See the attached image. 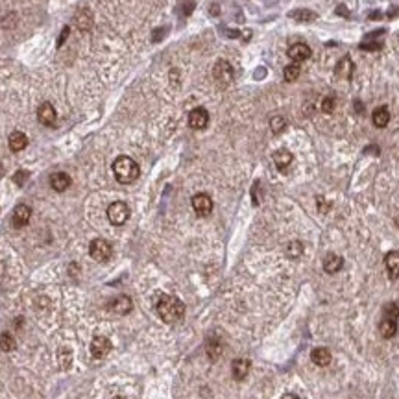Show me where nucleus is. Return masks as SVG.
I'll list each match as a JSON object with an SVG mask.
<instances>
[{"mask_svg":"<svg viewBox=\"0 0 399 399\" xmlns=\"http://www.w3.org/2000/svg\"><path fill=\"white\" fill-rule=\"evenodd\" d=\"M156 311L159 314V318L163 322H167V324H178L185 316L183 302L174 296H167V294L159 296V300L156 303Z\"/></svg>","mask_w":399,"mask_h":399,"instance_id":"nucleus-1","label":"nucleus"},{"mask_svg":"<svg viewBox=\"0 0 399 399\" xmlns=\"http://www.w3.org/2000/svg\"><path fill=\"white\" fill-rule=\"evenodd\" d=\"M113 174L119 183L128 185V183H133L135 179L139 178L140 170H139V165H137L131 157L120 156V157H117L113 163Z\"/></svg>","mask_w":399,"mask_h":399,"instance_id":"nucleus-2","label":"nucleus"},{"mask_svg":"<svg viewBox=\"0 0 399 399\" xmlns=\"http://www.w3.org/2000/svg\"><path fill=\"white\" fill-rule=\"evenodd\" d=\"M397 318H399V305L397 303H388L384 307V316L379 324V333L383 338H394L397 333Z\"/></svg>","mask_w":399,"mask_h":399,"instance_id":"nucleus-3","label":"nucleus"},{"mask_svg":"<svg viewBox=\"0 0 399 399\" xmlns=\"http://www.w3.org/2000/svg\"><path fill=\"white\" fill-rule=\"evenodd\" d=\"M89 254L94 261L98 263H106V261L111 259V255H113V248H111V244L106 240V238H94L89 246Z\"/></svg>","mask_w":399,"mask_h":399,"instance_id":"nucleus-4","label":"nucleus"},{"mask_svg":"<svg viewBox=\"0 0 399 399\" xmlns=\"http://www.w3.org/2000/svg\"><path fill=\"white\" fill-rule=\"evenodd\" d=\"M108 218L113 226H122L130 218V207L124 202H113L108 207Z\"/></svg>","mask_w":399,"mask_h":399,"instance_id":"nucleus-5","label":"nucleus"},{"mask_svg":"<svg viewBox=\"0 0 399 399\" xmlns=\"http://www.w3.org/2000/svg\"><path fill=\"white\" fill-rule=\"evenodd\" d=\"M213 76H215V80L218 85H222V87L229 85L233 80V67L229 65L226 60H220L215 65V69H213Z\"/></svg>","mask_w":399,"mask_h":399,"instance_id":"nucleus-6","label":"nucleus"},{"mask_svg":"<svg viewBox=\"0 0 399 399\" xmlns=\"http://www.w3.org/2000/svg\"><path fill=\"white\" fill-rule=\"evenodd\" d=\"M190 204H192V209L198 216H207L213 211V200L204 192H198V194L192 196Z\"/></svg>","mask_w":399,"mask_h":399,"instance_id":"nucleus-7","label":"nucleus"},{"mask_svg":"<svg viewBox=\"0 0 399 399\" xmlns=\"http://www.w3.org/2000/svg\"><path fill=\"white\" fill-rule=\"evenodd\" d=\"M286 56L290 58L292 63H302V61H307L309 58L313 56V50H311V46L305 43H294L290 48H288Z\"/></svg>","mask_w":399,"mask_h":399,"instance_id":"nucleus-8","label":"nucleus"},{"mask_svg":"<svg viewBox=\"0 0 399 399\" xmlns=\"http://www.w3.org/2000/svg\"><path fill=\"white\" fill-rule=\"evenodd\" d=\"M209 124V113L204 108H194L189 113V126L192 130H205Z\"/></svg>","mask_w":399,"mask_h":399,"instance_id":"nucleus-9","label":"nucleus"},{"mask_svg":"<svg viewBox=\"0 0 399 399\" xmlns=\"http://www.w3.org/2000/svg\"><path fill=\"white\" fill-rule=\"evenodd\" d=\"M111 351V342H109V338H106V336H94L91 342V353L94 359H102V357H106Z\"/></svg>","mask_w":399,"mask_h":399,"instance_id":"nucleus-10","label":"nucleus"},{"mask_svg":"<svg viewBox=\"0 0 399 399\" xmlns=\"http://www.w3.org/2000/svg\"><path fill=\"white\" fill-rule=\"evenodd\" d=\"M37 120L43 126H54L56 124V109L52 108V104L43 102L37 109Z\"/></svg>","mask_w":399,"mask_h":399,"instance_id":"nucleus-11","label":"nucleus"},{"mask_svg":"<svg viewBox=\"0 0 399 399\" xmlns=\"http://www.w3.org/2000/svg\"><path fill=\"white\" fill-rule=\"evenodd\" d=\"M30 216H32V209L28 205H17L15 211H13V216H11V222L15 227H22L30 222Z\"/></svg>","mask_w":399,"mask_h":399,"instance_id":"nucleus-12","label":"nucleus"},{"mask_svg":"<svg viewBox=\"0 0 399 399\" xmlns=\"http://www.w3.org/2000/svg\"><path fill=\"white\" fill-rule=\"evenodd\" d=\"M384 266L388 272L390 279H397L399 277V252H388L384 257Z\"/></svg>","mask_w":399,"mask_h":399,"instance_id":"nucleus-13","label":"nucleus"},{"mask_svg":"<svg viewBox=\"0 0 399 399\" xmlns=\"http://www.w3.org/2000/svg\"><path fill=\"white\" fill-rule=\"evenodd\" d=\"M344 266V259L336 254H327L324 257V270L327 274H336Z\"/></svg>","mask_w":399,"mask_h":399,"instance_id":"nucleus-14","label":"nucleus"},{"mask_svg":"<svg viewBox=\"0 0 399 399\" xmlns=\"http://www.w3.org/2000/svg\"><path fill=\"white\" fill-rule=\"evenodd\" d=\"M131 307H133V303H131V300L128 296L115 297L113 302L109 303V309H111L113 313H117V314H128L131 311Z\"/></svg>","mask_w":399,"mask_h":399,"instance_id":"nucleus-15","label":"nucleus"},{"mask_svg":"<svg viewBox=\"0 0 399 399\" xmlns=\"http://www.w3.org/2000/svg\"><path fill=\"white\" fill-rule=\"evenodd\" d=\"M50 187H52L54 190H58V192H63V190H67L70 187L69 174H65V172L52 174V178H50Z\"/></svg>","mask_w":399,"mask_h":399,"instance_id":"nucleus-16","label":"nucleus"},{"mask_svg":"<svg viewBox=\"0 0 399 399\" xmlns=\"http://www.w3.org/2000/svg\"><path fill=\"white\" fill-rule=\"evenodd\" d=\"M372 122L375 128H386L390 122V111L388 108H384V106H381V108H377L375 111L372 113Z\"/></svg>","mask_w":399,"mask_h":399,"instance_id":"nucleus-17","label":"nucleus"},{"mask_svg":"<svg viewBox=\"0 0 399 399\" xmlns=\"http://www.w3.org/2000/svg\"><path fill=\"white\" fill-rule=\"evenodd\" d=\"M231 372H233V377L237 379V381H242L250 372V361L248 359H237V361H233Z\"/></svg>","mask_w":399,"mask_h":399,"instance_id":"nucleus-18","label":"nucleus"},{"mask_svg":"<svg viewBox=\"0 0 399 399\" xmlns=\"http://www.w3.org/2000/svg\"><path fill=\"white\" fill-rule=\"evenodd\" d=\"M292 154L288 150H285V148H281V150H277L274 154V163H275V167L279 168V170H286V168L290 167V163H292Z\"/></svg>","mask_w":399,"mask_h":399,"instance_id":"nucleus-19","label":"nucleus"},{"mask_svg":"<svg viewBox=\"0 0 399 399\" xmlns=\"http://www.w3.org/2000/svg\"><path fill=\"white\" fill-rule=\"evenodd\" d=\"M311 359H313V362L316 366H327L331 362V351L327 347H316L311 353Z\"/></svg>","mask_w":399,"mask_h":399,"instance_id":"nucleus-20","label":"nucleus"},{"mask_svg":"<svg viewBox=\"0 0 399 399\" xmlns=\"http://www.w3.org/2000/svg\"><path fill=\"white\" fill-rule=\"evenodd\" d=\"M10 148L13 152H21V150H24L28 146V137L22 131H13V133L10 135Z\"/></svg>","mask_w":399,"mask_h":399,"instance_id":"nucleus-21","label":"nucleus"},{"mask_svg":"<svg viewBox=\"0 0 399 399\" xmlns=\"http://www.w3.org/2000/svg\"><path fill=\"white\" fill-rule=\"evenodd\" d=\"M353 70H355V65H353V61H351L347 56H345V58H342V61H340L338 65H336V74H338L340 78H344V80H351Z\"/></svg>","mask_w":399,"mask_h":399,"instance_id":"nucleus-22","label":"nucleus"},{"mask_svg":"<svg viewBox=\"0 0 399 399\" xmlns=\"http://www.w3.org/2000/svg\"><path fill=\"white\" fill-rule=\"evenodd\" d=\"M290 17L297 22H313L314 19H316V13L311 10H296V11H292Z\"/></svg>","mask_w":399,"mask_h":399,"instance_id":"nucleus-23","label":"nucleus"},{"mask_svg":"<svg viewBox=\"0 0 399 399\" xmlns=\"http://www.w3.org/2000/svg\"><path fill=\"white\" fill-rule=\"evenodd\" d=\"M297 76H300V67H297V63H292V65H286L285 70H283V78H285V81H296Z\"/></svg>","mask_w":399,"mask_h":399,"instance_id":"nucleus-24","label":"nucleus"},{"mask_svg":"<svg viewBox=\"0 0 399 399\" xmlns=\"http://www.w3.org/2000/svg\"><path fill=\"white\" fill-rule=\"evenodd\" d=\"M302 254H303V244L302 242H297V240L288 242V246H286V255H288L290 259H296V257H300Z\"/></svg>","mask_w":399,"mask_h":399,"instance_id":"nucleus-25","label":"nucleus"},{"mask_svg":"<svg viewBox=\"0 0 399 399\" xmlns=\"http://www.w3.org/2000/svg\"><path fill=\"white\" fill-rule=\"evenodd\" d=\"M13 347H15V338H13L10 333H2V334H0V350H2V351H11Z\"/></svg>","mask_w":399,"mask_h":399,"instance_id":"nucleus-26","label":"nucleus"},{"mask_svg":"<svg viewBox=\"0 0 399 399\" xmlns=\"http://www.w3.org/2000/svg\"><path fill=\"white\" fill-rule=\"evenodd\" d=\"M270 128H272L274 133H281L286 128V120L283 117H274V119L270 120Z\"/></svg>","mask_w":399,"mask_h":399,"instance_id":"nucleus-27","label":"nucleus"},{"mask_svg":"<svg viewBox=\"0 0 399 399\" xmlns=\"http://www.w3.org/2000/svg\"><path fill=\"white\" fill-rule=\"evenodd\" d=\"M322 111L327 115H331L334 111V98L333 96H325L324 102H322Z\"/></svg>","mask_w":399,"mask_h":399,"instance_id":"nucleus-28","label":"nucleus"},{"mask_svg":"<svg viewBox=\"0 0 399 399\" xmlns=\"http://www.w3.org/2000/svg\"><path fill=\"white\" fill-rule=\"evenodd\" d=\"M207 353L211 355V359H216L218 353H220V344H218V342H209V345H207Z\"/></svg>","mask_w":399,"mask_h":399,"instance_id":"nucleus-29","label":"nucleus"},{"mask_svg":"<svg viewBox=\"0 0 399 399\" xmlns=\"http://www.w3.org/2000/svg\"><path fill=\"white\" fill-rule=\"evenodd\" d=\"M13 179H15L17 185H22L28 179V172H26V170H19V172L15 174V178H13Z\"/></svg>","mask_w":399,"mask_h":399,"instance_id":"nucleus-30","label":"nucleus"},{"mask_svg":"<svg viewBox=\"0 0 399 399\" xmlns=\"http://www.w3.org/2000/svg\"><path fill=\"white\" fill-rule=\"evenodd\" d=\"M69 32H70V28H65V30H63V33H61V37H60V43H58L60 46L65 43V39H67V35H69Z\"/></svg>","mask_w":399,"mask_h":399,"instance_id":"nucleus-31","label":"nucleus"},{"mask_svg":"<svg viewBox=\"0 0 399 399\" xmlns=\"http://www.w3.org/2000/svg\"><path fill=\"white\" fill-rule=\"evenodd\" d=\"M281 399H300V397H297V395H294V394H285Z\"/></svg>","mask_w":399,"mask_h":399,"instance_id":"nucleus-32","label":"nucleus"},{"mask_svg":"<svg viewBox=\"0 0 399 399\" xmlns=\"http://www.w3.org/2000/svg\"><path fill=\"white\" fill-rule=\"evenodd\" d=\"M2 174H4V170H2V165H0V176H2Z\"/></svg>","mask_w":399,"mask_h":399,"instance_id":"nucleus-33","label":"nucleus"},{"mask_svg":"<svg viewBox=\"0 0 399 399\" xmlns=\"http://www.w3.org/2000/svg\"><path fill=\"white\" fill-rule=\"evenodd\" d=\"M397 226H399V218H397Z\"/></svg>","mask_w":399,"mask_h":399,"instance_id":"nucleus-34","label":"nucleus"}]
</instances>
